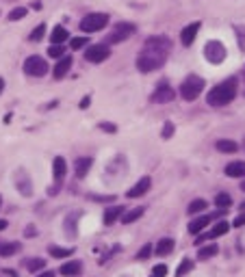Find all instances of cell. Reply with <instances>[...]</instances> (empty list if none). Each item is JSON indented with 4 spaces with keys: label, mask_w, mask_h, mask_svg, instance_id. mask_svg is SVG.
I'll list each match as a JSON object with an SVG mask.
<instances>
[{
    "label": "cell",
    "mask_w": 245,
    "mask_h": 277,
    "mask_svg": "<svg viewBox=\"0 0 245 277\" xmlns=\"http://www.w3.org/2000/svg\"><path fill=\"white\" fill-rule=\"evenodd\" d=\"M111 57V46L108 43H96V46H89L85 52V59L89 63H102Z\"/></svg>",
    "instance_id": "obj_8"
},
{
    "label": "cell",
    "mask_w": 245,
    "mask_h": 277,
    "mask_svg": "<svg viewBox=\"0 0 245 277\" xmlns=\"http://www.w3.org/2000/svg\"><path fill=\"white\" fill-rule=\"evenodd\" d=\"M202 91H204V78H200V76H195V74L187 76V78L182 80V85H180V95L187 102L198 100Z\"/></svg>",
    "instance_id": "obj_3"
},
{
    "label": "cell",
    "mask_w": 245,
    "mask_h": 277,
    "mask_svg": "<svg viewBox=\"0 0 245 277\" xmlns=\"http://www.w3.org/2000/svg\"><path fill=\"white\" fill-rule=\"evenodd\" d=\"M2 91H4V80L0 78V93H2Z\"/></svg>",
    "instance_id": "obj_47"
},
{
    "label": "cell",
    "mask_w": 245,
    "mask_h": 277,
    "mask_svg": "<svg viewBox=\"0 0 245 277\" xmlns=\"http://www.w3.org/2000/svg\"><path fill=\"white\" fill-rule=\"evenodd\" d=\"M24 267H26V271H31V273H39V271H43V267H46V260H41V258H29L24 262Z\"/></svg>",
    "instance_id": "obj_25"
},
{
    "label": "cell",
    "mask_w": 245,
    "mask_h": 277,
    "mask_svg": "<svg viewBox=\"0 0 245 277\" xmlns=\"http://www.w3.org/2000/svg\"><path fill=\"white\" fill-rule=\"evenodd\" d=\"M0 204H2V199H0Z\"/></svg>",
    "instance_id": "obj_50"
},
{
    "label": "cell",
    "mask_w": 245,
    "mask_h": 277,
    "mask_svg": "<svg viewBox=\"0 0 245 277\" xmlns=\"http://www.w3.org/2000/svg\"><path fill=\"white\" fill-rule=\"evenodd\" d=\"M102 130H108V132H115V126H111V123H100Z\"/></svg>",
    "instance_id": "obj_42"
},
{
    "label": "cell",
    "mask_w": 245,
    "mask_h": 277,
    "mask_svg": "<svg viewBox=\"0 0 245 277\" xmlns=\"http://www.w3.org/2000/svg\"><path fill=\"white\" fill-rule=\"evenodd\" d=\"M241 191H245V180H243V184H241Z\"/></svg>",
    "instance_id": "obj_48"
},
{
    "label": "cell",
    "mask_w": 245,
    "mask_h": 277,
    "mask_svg": "<svg viewBox=\"0 0 245 277\" xmlns=\"http://www.w3.org/2000/svg\"><path fill=\"white\" fill-rule=\"evenodd\" d=\"M204 57H206V61H210L213 65L224 63V61H226V46H224L221 41H217V39L206 41V46H204Z\"/></svg>",
    "instance_id": "obj_7"
},
{
    "label": "cell",
    "mask_w": 245,
    "mask_h": 277,
    "mask_svg": "<svg viewBox=\"0 0 245 277\" xmlns=\"http://www.w3.org/2000/svg\"><path fill=\"white\" fill-rule=\"evenodd\" d=\"M70 67H72V57H68V54H65V57H61L57 61V65H54V69H52V76L57 80H61L65 74L70 72Z\"/></svg>",
    "instance_id": "obj_15"
},
{
    "label": "cell",
    "mask_w": 245,
    "mask_h": 277,
    "mask_svg": "<svg viewBox=\"0 0 245 277\" xmlns=\"http://www.w3.org/2000/svg\"><path fill=\"white\" fill-rule=\"evenodd\" d=\"M193 267H195V262H193V260L184 258L182 262H180V267L176 269V277H184L187 273H191V271H193Z\"/></svg>",
    "instance_id": "obj_30"
},
{
    "label": "cell",
    "mask_w": 245,
    "mask_h": 277,
    "mask_svg": "<svg viewBox=\"0 0 245 277\" xmlns=\"http://www.w3.org/2000/svg\"><path fill=\"white\" fill-rule=\"evenodd\" d=\"M152 275H154V277H165L167 275V267H165V264H156L154 271H152Z\"/></svg>",
    "instance_id": "obj_38"
},
{
    "label": "cell",
    "mask_w": 245,
    "mask_h": 277,
    "mask_svg": "<svg viewBox=\"0 0 245 277\" xmlns=\"http://www.w3.org/2000/svg\"><path fill=\"white\" fill-rule=\"evenodd\" d=\"M241 208H245V202H243V204H241Z\"/></svg>",
    "instance_id": "obj_49"
},
{
    "label": "cell",
    "mask_w": 245,
    "mask_h": 277,
    "mask_svg": "<svg viewBox=\"0 0 245 277\" xmlns=\"http://www.w3.org/2000/svg\"><path fill=\"white\" fill-rule=\"evenodd\" d=\"M145 213V208H133V210H128V213H124L122 215V223L124 225H130V223H135L137 219H141Z\"/></svg>",
    "instance_id": "obj_20"
},
{
    "label": "cell",
    "mask_w": 245,
    "mask_h": 277,
    "mask_svg": "<svg viewBox=\"0 0 245 277\" xmlns=\"http://www.w3.org/2000/svg\"><path fill=\"white\" fill-rule=\"evenodd\" d=\"M106 26H108L106 13H89L80 20V31L83 32H98V31H105Z\"/></svg>",
    "instance_id": "obj_4"
},
{
    "label": "cell",
    "mask_w": 245,
    "mask_h": 277,
    "mask_svg": "<svg viewBox=\"0 0 245 277\" xmlns=\"http://www.w3.org/2000/svg\"><path fill=\"white\" fill-rule=\"evenodd\" d=\"M20 251V243L11 241V243H0V256L7 258V256H13V253Z\"/></svg>",
    "instance_id": "obj_24"
},
{
    "label": "cell",
    "mask_w": 245,
    "mask_h": 277,
    "mask_svg": "<svg viewBox=\"0 0 245 277\" xmlns=\"http://www.w3.org/2000/svg\"><path fill=\"white\" fill-rule=\"evenodd\" d=\"M198 31H200V22H193V24H187L184 29L180 31V41L182 46H191V43L195 41V37H198Z\"/></svg>",
    "instance_id": "obj_11"
},
{
    "label": "cell",
    "mask_w": 245,
    "mask_h": 277,
    "mask_svg": "<svg viewBox=\"0 0 245 277\" xmlns=\"http://www.w3.org/2000/svg\"><path fill=\"white\" fill-rule=\"evenodd\" d=\"M135 31H137V26L135 24H130V22H119V24H115L113 26V31L108 32V37H106L108 46H111V43H119V41L130 39V37L135 35Z\"/></svg>",
    "instance_id": "obj_5"
},
{
    "label": "cell",
    "mask_w": 245,
    "mask_h": 277,
    "mask_svg": "<svg viewBox=\"0 0 245 277\" xmlns=\"http://www.w3.org/2000/svg\"><path fill=\"white\" fill-rule=\"evenodd\" d=\"M4 227H7V221H4V219H0V230H4Z\"/></svg>",
    "instance_id": "obj_46"
},
{
    "label": "cell",
    "mask_w": 245,
    "mask_h": 277,
    "mask_svg": "<svg viewBox=\"0 0 245 277\" xmlns=\"http://www.w3.org/2000/svg\"><path fill=\"white\" fill-rule=\"evenodd\" d=\"M215 148L219 152H224V154H235V152L239 150V145L235 143V141H230V139H219L215 143Z\"/></svg>",
    "instance_id": "obj_22"
},
{
    "label": "cell",
    "mask_w": 245,
    "mask_h": 277,
    "mask_svg": "<svg viewBox=\"0 0 245 277\" xmlns=\"http://www.w3.org/2000/svg\"><path fill=\"white\" fill-rule=\"evenodd\" d=\"M26 236H35V227H26Z\"/></svg>",
    "instance_id": "obj_45"
},
{
    "label": "cell",
    "mask_w": 245,
    "mask_h": 277,
    "mask_svg": "<svg viewBox=\"0 0 245 277\" xmlns=\"http://www.w3.org/2000/svg\"><path fill=\"white\" fill-rule=\"evenodd\" d=\"M26 15H29V9H26V7H15V9L9 11V20L11 22H18L22 18H26Z\"/></svg>",
    "instance_id": "obj_33"
},
{
    "label": "cell",
    "mask_w": 245,
    "mask_h": 277,
    "mask_svg": "<svg viewBox=\"0 0 245 277\" xmlns=\"http://www.w3.org/2000/svg\"><path fill=\"white\" fill-rule=\"evenodd\" d=\"M172 251H174V238H161L156 243V253L159 256H170Z\"/></svg>",
    "instance_id": "obj_21"
},
{
    "label": "cell",
    "mask_w": 245,
    "mask_h": 277,
    "mask_svg": "<svg viewBox=\"0 0 245 277\" xmlns=\"http://www.w3.org/2000/svg\"><path fill=\"white\" fill-rule=\"evenodd\" d=\"M87 106H89V95L83 97V102H80V108H87Z\"/></svg>",
    "instance_id": "obj_44"
},
{
    "label": "cell",
    "mask_w": 245,
    "mask_h": 277,
    "mask_svg": "<svg viewBox=\"0 0 245 277\" xmlns=\"http://www.w3.org/2000/svg\"><path fill=\"white\" fill-rule=\"evenodd\" d=\"M48 69H50V67H48L46 59L37 57V54H33V57H29L24 61V74L33 76V78H41V76H46Z\"/></svg>",
    "instance_id": "obj_6"
},
{
    "label": "cell",
    "mask_w": 245,
    "mask_h": 277,
    "mask_svg": "<svg viewBox=\"0 0 245 277\" xmlns=\"http://www.w3.org/2000/svg\"><path fill=\"white\" fill-rule=\"evenodd\" d=\"M150 186H152V180H150L148 176H145V178H141V180H139L137 184H135V186L130 188V191H128L126 195H128L130 199H137V197H141V195L148 193V191H150Z\"/></svg>",
    "instance_id": "obj_13"
},
{
    "label": "cell",
    "mask_w": 245,
    "mask_h": 277,
    "mask_svg": "<svg viewBox=\"0 0 245 277\" xmlns=\"http://www.w3.org/2000/svg\"><path fill=\"white\" fill-rule=\"evenodd\" d=\"M237 41H239V48L241 52H245V26H237Z\"/></svg>",
    "instance_id": "obj_37"
},
{
    "label": "cell",
    "mask_w": 245,
    "mask_h": 277,
    "mask_svg": "<svg viewBox=\"0 0 245 277\" xmlns=\"http://www.w3.org/2000/svg\"><path fill=\"white\" fill-rule=\"evenodd\" d=\"M174 134V123L172 122H167L165 123V128H163V139H170Z\"/></svg>",
    "instance_id": "obj_40"
},
{
    "label": "cell",
    "mask_w": 245,
    "mask_h": 277,
    "mask_svg": "<svg viewBox=\"0 0 245 277\" xmlns=\"http://www.w3.org/2000/svg\"><path fill=\"white\" fill-rule=\"evenodd\" d=\"M213 221V216L210 215H204V216H198V219H193L191 223H189V234H200V232L204 230L206 225Z\"/></svg>",
    "instance_id": "obj_18"
},
{
    "label": "cell",
    "mask_w": 245,
    "mask_h": 277,
    "mask_svg": "<svg viewBox=\"0 0 245 277\" xmlns=\"http://www.w3.org/2000/svg\"><path fill=\"white\" fill-rule=\"evenodd\" d=\"M37 277H54V273H52V271H41Z\"/></svg>",
    "instance_id": "obj_43"
},
{
    "label": "cell",
    "mask_w": 245,
    "mask_h": 277,
    "mask_svg": "<svg viewBox=\"0 0 245 277\" xmlns=\"http://www.w3.org/2000/svg\"><path fill=\"white\" fill-rule=\"evenodd\" d=\"M228 178H243L245 176V160H232L226 165Z\"/></svg>",
    "instance_id": "obj_17"
},
{
    "label": "cell",
    "mask_w": 245,
    "mask_h": 277,
    "mask_svg": "<svg viewBox=\"0 0 245 277\" xmlns=\"http://www.w3.org/2000/svg\"><path fill=\"white\" fill-rule=\"evenodd\" d=\"M235 95H237V78H228L209 91L206 102H209L210 106H226L235 100Z\"/></svg>",
    "instance_id": "obj_2"
},
{
    "label": "cell",
    "mask_w": 245,
    "mask_h": 277,
    "mask_svg": "<svg viewBox=\"0 0 245 277\" xmlns=\"http://www.w3.org/2000/svg\"><path fill=\"white\" fill-rule=\"evenodd\" d=\"M206 208H209V204H206L204 199H193V202L189 204L187 213H189V215H200V213H204Z\"/></svg>",
    "instance_id": "obj_29"
},
{
    "label": "cell",
    "mask_w": 245,
    "mask_h": 277,
    "mask_svg": "<svg viewBox=\"0 0 245 277\" xmlns=\"http://www.w3.org/2000/svg\"><path fill=\"white\" fill-rule=\"evenodd\" d=\"M215 206L217 208H221V210H228L232 206V197L228 193H217L215 195Z\"/></svg>",
    "instance_id": "obj_28"
},
{
    "label": "cell",
    "mask_w": 245,
    "mask_h": 277,
    "mask_svg": "<svg viewBox=\"0 0 245 277\" xmlns=\"http://www.w3.org/2000/svg\"><path fill=\"white\" fill-rule=\"evenodd\" d=\"M59 271H61V275H65V277H76L83 271V264H80V260H68Z\"/></svg>",
    "instance_id": "obj_16"
},
{
    "label": "cell",
    "mask_w": 245,
    "mask_h": 277,
    "mask_svg": "<svg viewBox=\"0 0 245 277\" xmlns=\"http://www.w3.org/2000/svg\"><path fill=\"white\" fill-rule=\"evenodd\" d=\"M48 57H52V59H61V57H65V48H63V43H52V46L48 48Z\"/></svg>",
    "instance_id": "obj_34"
},
{
    "label": "cell",
    "mask_w": 245,
    "mask_h": 277,
    "mask_svg": "<svg viewBox=\"0 0 245 277\" xmlns=\"http://www.w3.org/2000/svg\"><path fill=\"white\" fill-rule=\"evenodd\" d=\"M76 221H78V215H70L68 219H65V234L70 238L76 236Z\"/></svg>",
    "instance_id": "obj_31"
},
{
    "label": "cell",
    "mask_w": 245,
    "mask_h": 277,
    "mask_svg": "<svg viewBox=\"0 0 245 277\" xmlns=\"http://www.w3.org/2000/svg\"><path fill=\"white\" fill-rule=\"evenodd\" d=\"M217 251H219V247H217L215 243H210V245H206L198 251V260H210L213 256H217Z\"/></svg>",
    "instance_id": "obj_26"
},
{
    "label": "cell",
    "mask_w": 245,
    "mask_h": 277,
    "mask_svg": "<svg viewBox=\"0 0 245 277\" xmlns=\"http://www.w3.org/2000/svg\"><path fill=\"white\" fill-rule=\"evenodd\" d=\"M70 37V32H68V29L65 26H54L52 29V35H50V41L52 43H63L65 39Z\"/></svg>",
    "instance_id": "obj_23"
},
{
    "label": "cell",
    "mask_w": 245,
    "mask_h": 277,
    "mask_svg": "<svg viewBox=\"0 0 245 277\" xmlns=\"http://www.w3.org/2000/svg\"><path fill=\"white\" fill-rule=\"evenodd\" d=\"M48 253H50L52 258H59V260H63V258H70V256H72V249H65V247H57V245H50V247H48Z\"/></svg>",
    "instance_id": "obj_27"
},
{
    "label": "cell",
    "mask_w": 245,
    "mask_h": 277,
    "mask_svg": "<svg viewBox=\"0 0 245 277\" xmlns=\"http://www.w3.org/2000/svg\"><path fill=\"white\" fill-rule=\"evenodd\" d=\"M0 243H2V241H0Z\"/></svg>",
    "instance_id": "obj_52"
},
{
    "label": "cell",
    "mask_w": 245,
    "mask_h": 277,
    "mask_svg": "<svg viewBox=\"0 0 245 277\" xmlns=\"http://www.w3.org/2000/svg\"><path fill=\"white\" fill-rule=\"evenodd\" d=\"M94 167V158L91 156H83V158H76V162H74V171H76V178H83L89 173V169Z\"/></svg>",
    "instance_id": "obj_14"
},
{
    "label": "cell",
    "mask_w": 245,
    "mask_h": 277,
    "mask_svg": "<svg viewBox=\"0 0 245 277\" xmlns=\"http://www.w3.org/2000/svg\"><path fill=\"white\" fill-rule=\"evenodd\" d=\"M13 182H15V188L20 191L22 197H31V195H33V180H31L29 173H26V169H18V171H15Z\"/></svg>",
    "instance_id": "obj_9"
},
{
    "label": "cell",
    "mask_w": 245,
    "mask_h": 277,
    "mask_svg": "<svg viewBox=\"0 0 245 277\" xmlns=\"http://www.w3.org/2000/svg\"><path fill=\"white\" fill-rule=\"evenodd\" d=\"M43 35H46V24H39V26H35V29H33V32L29 35V39L31 41H41Z\"/></svg>",
    "instance_id": "obj_35"
},
{
    "label": "cell",
    "mask_w": 245,
    "mask_h": 277,
    "mask_svg": "<svg viewBox=\"0 0 245 277\" xmlns=\"http://www.w3.org/2000/svg\"><path fill=\"white\" fill-rule=\"evenodd\" d=\"M124 277H126V275H124Z\"/></svg>",
    "instance_id": "obj_51"
},
{
    "label": "cell",
    "mask_w": 245,
    "mask_h": 277,
    "mask_svg": "<svg viewBox=\"0 0 245 277\" xmlns=\"http://www.w3.org/2000/svg\"><path fill=\"white\" fill-rule=\"evenodd\" d=\"M230 230V223H226V221H221V223H217L213 230L209 232V238H217V236H224L226 232Z\"/></svg>",
    "instance_id": "obj_32"
},
{
    "label": "cell",
    "mask_w": 245,
    "mask_h": 277,
    "mask_svg": "<svg viewBox=\"0 0 245 277\" xmlns=\"http://www.w3.org/2000/svg\"><path fill=\"white\" fill-rule=\"evenodd\" d=\"M150 253H152V245H143V249L137 253V260H145V258H150Z\"/></svg>",
    "instance_id": "obj_39"
},
{
    "label": "cell",
    "mask_w": 245,
    "mask_h": 277,
    "mask_svg": "<svg viewBox=\"0 0 245 277\" xmlns=\"http://www.w3.org/2000/svg\"><path fill=\"white\" fill-rule=\"evenodd\" d=\"M174 97H176V91H174L167 83H161L159 87H156L154 93H152V102H154V104H167V102H172Z\"/></svg>",
    "instance_id": "obj_10"
},
{
    "label": "cell",
    "mask_w": 245,
    "mask_h": 277,
    "mask_svg": "<svg viewBox=\"0 0 245 277\" xmlns=\"http://www.w3.org/2000/svg\"><path fill=\"white\" fill-rule=\"evenodd\" d=\"M245 225V213L243 215H239L235 221H232V227H243Z\"/></svg>",
    "instance_id": "obj_41"
},
{
    "label": "cell",
    "mask_w": 245,
    "mask_h": 277,
    "mask_svg": "<svg viewBox=\"0 0 245 277\" xmlns=\"http://www.w3.org/2000/svg\"><path fill=\"white\" fill-rule=\"evenodd\" d=\"M65 173H68V162H65L63 156H57V158L52 160V176H54V182L61 184Z\"/></svg>",
    "instance_id": "obj_12"
},
{
    "label": "cell",
    "mask_w": 245,
    "mask_h": 277,
    "mask_svg": "<svg viewBox=\"0 0 245 277\" xmlns=\"http://www.w3.org/2000/svg\"><path fill=\"white\" fill-rule=\"evenodd\" d=\"M122 215H124V208H122V206H111V208L105 210V216H102V221H105V225H113Z\"/></svg>",
    "instance_id": "obj_19"
},
{
    "label": "cell",
    "mask_w": 245,
    "mask_h": 277,
    "mask_svg": "<svg viewBox=\"0 0 245 277\" xmlns=\"http://www.w3.org/2000/svg\"><path fill=\"white\" fill-rule=\"evenodd\" d=\"M87 43H89V37H74V39L70 41V46H72V50H80Z\"/></svg>",
    "instance_id": "obj_36"
},
{
    "label": "cell",
    "mask_w": 245,
    "mask_h": 277,
    "mask_svg": "<svg viewBox=\"0 0 245 277\" xmlns=\"http://www.w3.org/2000/svg\"><path fill=\"white\" fill-rule=\"evenodd\" d=\"M170 52H172V41L167 37H163V35L148 37L137 57V69L141 74L154 72V69H159L167 61Z\"/></svg>",
    "instance_id": "obj_1"
}]
</instances>
